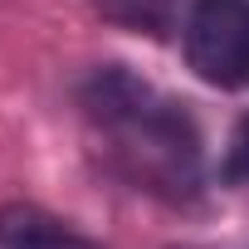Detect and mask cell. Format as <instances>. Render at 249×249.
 I'll return each mask as SVG.
<instances>
[{"label":"cell","mask_w":249,"mask_h":249,"mask_svg":"<svg viewBox=\"0 0 249 249\" xmlns=\"http://www.w3.org/2000/svg\"><path fill=\"white\" fill-rule=\"evenodd\" d=\"M83 117L103 142L107 166L132 191L157 200H196L205 186V147L200 127L181 98L137 78L127 64H103L78 88Z\"/></svg>","instance_id":"obj_1"},{"label":"cell","mask_w":249,"mask_h":249,"mask_svg":"<svg viewBox=\"0 0 249 249\" xmlns=\"http://www.w3.org/2000/svg\"><path fill=\"white\" fill-rule=\"evenodd\" d=\"M181 44L186 64L210 88H249V0H191Z\"/></svg>","instance_id":"obj_2"},{"label":"cell","mask_w":249,"mask_h":249,"mask_svg":"<svg viewBox=\"0 0 249 249\" xmlns=\"http://www.w3.org/2000/svg\"><path fill=\"white\" fill-rule=\"evenodd\" d=\"M0 249H98V244L39 205H5L0 210Z\"/></svg>","instance_id":"obj_3"},{"label":"cell","mask_w":249,"mask_h":249,"mask_svg":"<svg viewBox=\"0 0 249 249\" xmlns=\"http://www.w3.org/2000/svg\"><path fill=\"white\" fill-rule=\"evenodd\" d=\"M98 15L122 25V30H132V35H171L176 20H181V0H93Z\"/></svg>","instance_id":"obj_4"},{"label":"cell","mask_w":249,"mask_h":249,"mask_svg":"<svg viewBox=\"0 0 249 249\" xmlns=\"http://www.w3.org/2000/svg\"><path fill=\"white\" fill-rule=\"evenodd\" d=\"M220 181H230V186H244V181H249V117H239V127H234V137H230V147H225Z\"/></svg>","instance_id":"obj_5"}]
</instances>
